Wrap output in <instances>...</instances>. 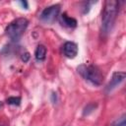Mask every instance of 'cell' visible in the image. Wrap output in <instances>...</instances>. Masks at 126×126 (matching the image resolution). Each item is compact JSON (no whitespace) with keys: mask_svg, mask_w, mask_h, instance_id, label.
<instances>
[{"mask_svg":"<svg viewBox=\"0 0 126 126\" xmlns=\"http://www.w3.org/2000/svg\"><path fill=\"white\" fill-rule=\"evenodd\" d=\"M125 76H126V75H125L124 72H115V73H113L112 78L110 79V82L108 83L106 90H107V91H111V90H113L114 88H116L118 85H120V84L124 81Z\"/></svg>","mask_w":126,"mask_h":126,"instance_id":"cell-5","label":"cell"},{"mask_svg":"<svg viewBox=\"0 0 126 126\" xmlns=\"http://www.w3.org/2000/svg\"><path fill=\"white\" fill-rule=\"evenodd\" d=\"M7 102L9 104H13V105H19L21 102V98L20 97H16V96H11L9 98H7Z\"/></svg>","mask_w":126,"mask_h":126,"instance_id":"cell-9","label":"cell"},{"mask_svg":"<svg viewBox=\"0 0 126 126\" xmlns=\"http://www.w3.org/2000/svg\"><path fill=\"white\" fill-rule=\"evenodd\" d=\"M29 25V21L26 18H18L8 25L6 28V34L13 40H18L25 32Z\"/></svg>","mask_w":126,"mask_h":126,"instance_id":"cell-3","label":"cell"},{"mask_svg":"<svg viewBox=\"0 0 126 126\" xmlns=\"http://www.w3.org/2000/svg\"><path fill=\"white\" fill-rule=\"evenodd\" d=\"M94 108H95V104H93V103H91V104L87 105V106H86V108H85L84 114L86 115V114H89V113H91L93 110H94Z\"/></svg>","mask_w":126,"mask_h":126,"instance_id":"cell-11","label":"cell"},{"mask_svg":"<svg viewBox=\"0 0 126 126\" xmlns=\"http://www.w3.org/2000/svg\"><path fill=\"white\" fill-rule=\"evenodd\" d=\"M78 72L84 79L94 85L98 86L102 83L103 76L100 70L94 65H80L78 67Z\"/></svg>","mask_w":126,"mask_h":126,"instance_id":"cell-2","label":"cell"},{"mask_svg":"<svg viewBox=\"0 0 126 126\" xmlns=\"http://www.w3.org/2000/svg\"><path fill=\"white\" fill-rule=\"evenodd\" d=\"M113 126H126V122H125V115H123L122 117H120L118 120H116L113 124Z\"/></svg>","mask_w":126,"mask_h":126,"instance_id":"cell-10","label":"cell"},{"mask_svg":"<svg viewBox=\"0 0 126 126\" xmlns=\"http://www.w3.org/2000/svg\"><path fill=\"white\" fill-rule=\"evenodd\" d=\"M63 53L68 58H74L78 54V46L73 41H66L63 45Z\"/></svg>","mask_w":126,"mask_h":126,"instance_id":"cell-6","label":"cell"},{"mask_svg":"<svg viewBox=\"0 0 126 126\" xmlns=\"http://www.w3.org/2000/svg\"><path fill=\"white\" fill-rule=\"evenodd\" d=\"M60 11V6L59 5H52L49 6L47 8H45L41 15H40V19L46 23H52L58 16Z\"/></svg>","mask_w":126,"mask_h":126,"instance_id":"cell-4","label":"cell"},{"mask_svg":"<svg viewBox=\"0 0 126 126\" xmlns=\"http://www.w3.org/2000/svg\"><path fill=\"white\" fill-rule=\"evenodd\" d=\"M60 23L65 26V27H68V28H75L77 26V21L72 18V17H69L66 13H63L61 16H60Z\"/></svg>","mask_w":126,"mask_h":126,"instance_id":"cell-7","label":"cell"},{"mask_svg":"<svg viewBox=\"0 0 126 126\" xmlns=\"http://www.w3.org/2000/svg\"><path fill=\"white\" fill-rule=\"evenodd\" d=\"M0 106H1V103H0Z\"/></svg>","mask_w":126,"mask_h":126,"instance_id":"cell-14","label":"cell"},{"mask_svg":"<svg viewBox=\"0 0 126 126\" xmlns=\"http://www.w3.org/2000/svg\"><path fill=\"white\" fill-rule=\"evenodd\" d=\"M24 56H22V59L24 60V61H28V59L30 58V55H29V53H26V54H23Z\"/></svg>","mask_w":126,"mask_h":126,"instance_id":"cell-12","label":"cell"},{"mask_svg":"<svg viewBox=\"0 0 126 126\" xmlns=\"http://www.w3.org/2000/svg\"><path fill=\"white\" fill-rule=\"evenodd\" d=\"M20 3H21L23 6H25V8H26V9L28 8V2H26V1H21Z\"/></svg>","mask_w":126,"mask_h":126,"instance_id":"cell-13","label":"cell"},{"mask_svg":"<svg viewBox=\"0 0 126 126\" xmlns=\"http://www.w3.org/2000/svg\"><path fill=\"white\" fill-rule=\"evenodd\" d=\"M119 10V4L115 0H108L104 3L101 15V29L103 33H108L114 25Z\"/></svg>","mask_w":126,"mask_h":126,"instance_id":"cell-1","label":"cell"},{"mask_svg":"<svg viewBox=\"0 0 126 126\" xmlns=\"http://www.w3.org/2000/svg\"><path fill=\"white\" fill-rule=\"evenodd\" d=\"M34 56L36 58V60L38 61H42L45 59L46 56V47L44 45H38L34 51Z\"/></svg>","mask_w":126,"mask_h":126,"instance_id":"cell-8","label":"cell"}]
</instances>
